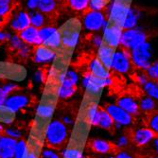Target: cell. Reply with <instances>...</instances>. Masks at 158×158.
Wrapping results in <instances>:
<instances>
[{
  "label": "cell",
  "instance_id": "cell-1",
  "mask_svg": "<svg viewBox=\"0 0 158 158\" xmlns=\"http://www.w3.org/2000/svg\"><path fill=\"white\" fill-rule=\"evenodd\" d=\"M46 139L50 148H61L68 139V126L62 120H52L48 126Z\"/></svg>",
  "mask_w": 158,
  "mask_h": 158
},
{
  "label": "cell",
  "instance_id": "cell-2",
  "mask_svg": "<svg viewBox=\"0 0 158 158\" xmlns=\"http://www.w3.org/2000/svg\"><path fill=\"white\" fill-rule=\"evenodd\" d=\"M130 52L133 64L137 69L146 71L152 64V48L148 41L130 50Z\"/></svg>",
  "mask_w": 158,
  "mask_h": 158
},
{
  "label": "cell",
  "instance_id": "cell-3",
  "mask_svg": "<svg viewBox=\"0 0 158 158\" xmlns=\"http://www.w3.org/2000/svg\"><path fill=\"white\" fill-rule=\"evenodd\" d=\"M133 66L130 50L118 47L114 52L111 69L118 74H127L132 70Z\"/></svg>",
  "mask_w": 158,
  "mask_h": 158
},
{
  "label": "cell",
  "instance_id": "cell-4",
  "mask_svg": "<svg viewBox=\"0 0 158 158\" xmlns=\"http://www.w3.org/2000/svg\"><path fill=\"white\" fill-rule=\"evenodd\" d=\"M112 78L107 79H100L93 74H91L89 71L83 74L81 78V85L85 89V91L90 95H98L102 92V90L106 87V86H110L113 84Z\"/></svg>",
  "mask_w": 158,
  "mask_h": 158
},
{
  "label": "cell",
  "instance_id": "cell-5",
  "mask_svg": "<svg viewBox=\"0 0 158 158\" xmlns=\"http://www.w3.org/2000/svg\"><path fill=\"white\" fill-rule=\"evenodd\" d=\"M148 40V35L145 31L139 28H131V30H125L122 32L120 45L119 47L126 48L128 50H132L143 43Z\"/></svg>",
  "mask_w": 158,
  "mask_h": 158
},
{
  "label": "cell",
  "instance_id": "cell-6",
  "mask_svg": "<svg viewBox=\"0 0 158 158\" xmlns=\"http://www.w3.org/2000/svg\"><path fill=\"white\" fill-rule=\"evenodd\" d=\"M106 20V14L104 11L88 9L84 12L82 25L85 31L90 32H98L102 30L103 25H105Z\"/></svg>",
  "mask_w": 158,
  "mask_h": 158
},
{
  "label": "cell",
  "instance_id": "cell-7",
  "mask_svg": "<svg viewBox=\"0 0 158 158\" xmlns=\"http://www.w3.org/2000/svg\"><path fill=\"white\" fill-rule=\"evenodd\" d=\"M130 3H127L125 1H122V0H113L109 8L107 21L118 25L123 28V24L129 10H130Z\"/></svg>",
  "mask_w": 158,
  "mask_h": 158
},
{
  "label": "cell",
  "instance_id": "cell-8",
  "mask_svg": "<svg viewBox=\"0 0 158 158\" xmlns=\"http://www.w3.org/2000/svg\"><path fill=\"white\" fill-rule=\"evenodd\" d=\"M111 116L114 122L121 125L123 128H129L135 123V117L129 114L117 103H108L103 107Z\"/></svg>",
  "mask_w": 158,
  "mask_h": 158
},
{
  "label": "cell",
  "instance_id": "cell-9",
  "mask_svg": "<svg viewBox=\"0 0 158 158\" xmlns=\"http://www.w3.org/2000/svg\"><path fill=\"white\" fill-rule=\"evenodd\" d=\"M130 136L132 143L135 146L138 148H145L151 145V143L156 137V135L146 125L138 126L133 129Z\"/></svg>",
  "mask_w": 158,
  "mask_h": 158
},
{
  "label": "cell",
  "instance_id": "cell-10",
  "mask_svg": "<svg viewBox=\"0 0 158 158\" xmlns=\"http://www.w3.org/2000/svg\"><path fill=\"white\" fill-rule=\"evenodd\" d=\"M104 26L105 27H104L103 37H102L103 43L111 46L114 48H118L120 45V39L123 32L122 27L108 22L107 20Z\"/></svg>",
  "mask_w": 158,
  "mask_h": 158
},
{
  "label": "cell",
  "instance_id": "cell-11",
  "mask_svg": "<svg viewBox=\"0 0 158 158\" xmlns=\"http://www.w3.org/2000/svg\"><path fill=\"white\" fill-rule=\"evenodd\" d=\"M62 33V44L67 48H73L77 45L80 37V27L76 22H70L61 31Z\"/></svg>",
  "mask_w": 158,
  "mask_h": 158
},
{
  "label": "cell",
  "instance_id": "cell-12",
  "mask_svg": "<svg viewBox=\"0 0 158 158\" xmlns=\"http://www.w3.org/2000/svg\"><path fill=\"white\" fill-rule=\"evenodd\" d=\"M31 26V17L27 11L21 10L14 13V15L10 21V28L15 32H20L26 27Z\"/></svg>",
  "mask_w": 158,
  "mask_h": 158
},
{
  "label": "cell",
  "instance_id": "cell-13",
  "mask_svg": "<svg viewBox=\"0 0 158 158\" xmlns=\"http://www.w3.org/2000/svg\"><path fill=\"white\" fill-rule=\"evenodd\" d=\"M91 150L99 155H110L113 152H117V148L114 147V143L102 139V138H94L90 141Z\"/></svg>",
  "mask_w": 158,
  "mask_h": 158
},
{
  "label": "cell",
  "instance_id": "cell-14",
  "mask_svg": "<svg viewBox=\"0 0 158 158\" xmlns=\"http://www.w3.org/2000/svg\"><path fill=\"white\" fill-rule=\"evenodd\" d=\"M17 34L21 38V40L27 46L37 47L42 45V40L39 35V28L31 25L26 27L25 30L21 31L20 32H18Z\"/></svg>",
  "mask_w": 158,
  "mask_h": 158
},
{
  "label": "cell",
  "instance_id": "cell-15",
  "mask_svg": "<svg viewBox=\"0 0 158 158\" xmlns=\"http://www.w3.org/2000/svg\"><path fill=\"white\" fill-rule=\"evenodd\" d=\"M119 107H121L123 110L128 112L129 114H131L133 117H136L139 114L140 110H139V104L138 100L130 96V95H124L120 96L116 102Z\"/></svg>",
  "mask_w": 158,
  "mask_h": 158
},
{
  "label": "cell",
  "instance_id": "cell-16",
  "mask_svg": "<svg viewBox=\"0 0 158 158\" xmlns=\"http://www.w3.org/2000/svg\"><path fill=\"white\" fill-rule=\"evenodd\" d=\"M33 60L37 64H48L55 58V50L44 45L35 47L33 50Z\"/></svg>",
  "mask_w": 158,
  "mask_h": 158
},
{
  "label": "cell",
  "instance_id": "cell-17",
  "mask_svg": "<svg viewBox=\"0 0 158 158\" xmlns=\"http://www.w3.org/2000/svg\"><path fill=\"white\" fill-rule=\"evenodd\" d=\"M16 139L8 135H0V158H13Z\"/></svg>",
  "mask_w": 158,
  "mask_h": 158
},
{
  "label": "cell",
  "instance_id": "cell-18",
  "mask_svg": "<svg viewBox=\"0 0 158 158\" xmlns=\"http://www.w3.org/2000/svg\"><path fill=\"white\" fill-rule=\"evenodd\" d=\"M30 103V98L25 95H10L7 98L4 106L10 112H16Z\"/></svg>",
  "mask_w": 158,
  "mask_h": 158
},
{
  "label": "cell",
  "instance_id": "cell-19",
  "mask_svg": "<svg viewBox=\"0 0 158 158\" xmlns=\"http://www.w3.org/2000/svg\"><path fill=\"white\" fill-rule=\"evenodd\" d=\"M116 49L117 48H112L111 46L105 44V43H102V45L98 48V59L108 69H111V65Z\"/></svg>",
  "mask_w": 158,
  "mask_h": 158
},
{
  "label": "cell",
  "instance_id": "cell-20",
  "mask_svg": "<svg viewBox=\"0 0 158 158\" xmlns=\"http://www.w3.org/2000/svg\"><path fill=\"white\" fill-rule=\"evenodd\" d=\"M89 72L94 76L100 79H107L111 77L110 69H108L102 62H100L98 57L94 58L89 64Z\"/></svg>",
  "mask_w": 158,
  "mask_h": 158
},
{
  "label": "cell",
  "instance_id": "cell-21",
  "mask_svg": "<svg viewBox=\"0 0 158 158\" xmlns=\"http://www.w3.org/2000/svg\"><path fill=\"white\" fill-rule=\"evenodd\" d=\"M138 104H139L140 112L144 113V114H150L158 110V102H156L155 99H153L152 98H151L147 95L142 96L139 98Z\"/></svg>",
  "mask_w": 158,
  "mask_h": 158
},
{
  "label": "cell",
  "instance_id": "cell-22",
  "mask_svg": "<svg viewBox=\"0 0 158 158\" xmlns=\"http://www.w3.org/2000/svg\"><path fill=\"white\" fill-rule=\"evenodd\" d=\"M114 122L110 114L103 107H99L98 118V126L104 131H112L114 130Z\"/></svg>",
  "mask_w": 158,
  "mask_h": 158
},
{
  "label": "cell",
  "instance_id": "cell-23",
  "mask_svg": "<svg viewBox=\"0 0 158 158\" xmlns=\"http://www.w3.org/2000/svg\"><path fill=\"white\" fill-rule=\"evenodd\" d=\"M77 91V84L71 82L65 78H62V85L58 91V97L61 99H67L72 97Z\"/></svg>",
  "mask_w": 158,
  "mask_h": 158
},
{
  "label": "cell",
  "instance_id": "cell-24",
  "mask_svg": "<svg viewBox=\"0 0 158 158\" xmlns=\"http://www.w3.org/2000/svg\"><path fill=\"white\" fill-rule=\"evenodd\" d=\"M42 45H44L51 49H57L61 47L62 44V33L60 31L56 30L47 40L44 41V43H43Z\"/></svg>",
  "mask_w": 158,
  "mask_h": 158
},
{
  "label": "cell",
  "instance_id": "cell-25",
  "mask_svg": "<svg viewBox=\"0 0 158 158\" xmlns=\"http://www.w3.org/2000/svg\"><path fill=\"white\" fill-rule=\"evenodd\" d=\"M139 17V13L138 10L135 8H130V10H129L127 17L125 19V22L123 24V31L125 30H131V28H134L137 23Z\"/></svg>",
  "mask_w": 158,
  "mask_h": 158
},
{
  "label": "cell",
  "instance_id": "cell-26",
  "mask_svg": "<svg viewBox=\"0 0 158 158\" xmlns=\"http://www.w3.org/2000/svg\"><path fill=\"white\" fill-rule=\"evenodd\" d=\"M142 87L145 95L152 98L156 102H158V81L149 80Z\"/></svg>",
  "mask_w": 158,
  "mask_h": 158
},
{
  "label": "cell",
  "instance_id": "cell-27",
  "mask_svg": "<svg viewBox=\"0 0 158 158\" xmlns=\"http://www.w3.org/2000/svg\"><path fill=\"white\" fill-rule=\"evenodd\" d=\"M31 17V25L37 27L41 28L43 27H45L46 22H47V14L43 13L39 10L33 11L31 14H30Z\"/></svg>",
  "mask_w": 158,
  "mask_h": 158
},
{
  "label": "cell",
  "instance_id": "cell-28",
  "mask_svg": "<svg viewBox=\"0 0 158 158\" xmlns=\"http://www.w3.org/2000/svg\"><path fill=\"white\" fill-rule=\"evenodd\" d=\"M70 9L79 12H85L89 9L90 0H66Z\"/></svg>",
  "mask_w": 158,
  "mask_h": 158
},
{
  "label": "cell",
  "instance_id": "cell-29",
  "mask_svg": "<svg viewBox=\"0 0 158 158\" xmlns=\"http://www.w3.org/2000/svg\"><path fill=\"white\" fill-rule=\"evenodd\" d=\"M131 143H132V140H131L130 134L127 135L123 133V134H119L117 136L116 140L114 142V145L117 148V150H126L130 146Z\"/></svg>",
  "mask_w": 158,
  "mask_h": 158
},
{
  "label": "cell",
  "instance_id": "cell-30",
  "mask_svg": "<svg viewBox=\"0 0 158 158\" xmlns=\"http://www.w3.org/2000/svg\"><path fill=\"white\" fill-rule=\"evenodd\" d=\"M37 9L43 13L49 14L57 9V2L56 0H40Z\"/></svg>",
  "mask_w": 158,
  "mask_h": 158
},
{
  "label": "cell",
  "instance_id": "cell-31",
  "mask_svg": "<svg viewBox=\"0 0 158 158\" xmlns=\"http://www.w3.org/2000/svg\"><path fill=\"white\" fill-rule=\"evenodd\" d=\"M98 112H99V106L93 103L90 104L86 111V117H87L88 121L93 126H98Z\"/></svg>",
  "mask_w": 158,
  "mask_h": 158
},
{
  "label": "cell",
  "instance_id": "cell-32",
  "mask_svg": "<svg viewBox=\"0 0 158 158\" xmlns=\"http://www.w3.org/2000/svg\"><path fill=\"white\" fill-rule=\"evenodd\" d=\"M54 114V106L51 104H41L37 108V114L43 118H49Z\"/></svg>",
  "mask_w": 158,
  "mask_h": 158
},
{
  "label": "cell",
  "instance_id": "cell-33",
  "mask_svg": "<svg viewBox=\"0 0 158 158\" xmlns=\"http://www.w3.org/2000/svg\"><path fill=\"white\" fill-rule=\"evenodd\" d=\"M147 126L156 135H158V110L149 114V118L147 119Z\"/></svg>",
  "mask_w": 158,
  "mask_h": 158
},
{
  "label": "cell",
  "instance_id": "cell-34",
  "mask_svg": "<svg viewBox=\"0 0 158 158\" xmlns=\"http://www.w3.org/2000/svg\"><path fill=\"white\" fill-rule=\"evenodd\" d=\"M63 158H83V153L78 148L70 147L64 150Z\"/></svg>",
  "mask_w": 158,
  "mask_h": 158
},
{
  "label": "cell",
  "instance_id": "cell-35",
  "mask_svg": "<svg viewBox=\"0 0 158 158\" xmlns=\"http://www.w3.org/2000/svg\"><path fill=\"white\" fill-rule=\"evenodd\" d=\"M27 153V149L26 142L24 140H19L16 143L15 151H14V157L13 158H25Z\"/></svg>",
  "mask_w": 158,
  "mask_h": 158
},
{
  "label": "cell",
  "instance_id": "cell-36",
  "mask_svg": "<svg viewBox=\"0 0 158 158\" xmlns=\"http://www.w3.org/2000/svg\"><path fill=\"white\" fill-rule=\"evenodd\" d=\"M110 0H90L89 3V9L93 10H100L103 11Z\"/></svg>",
  "mask_w": 158,
  "mask_h": 158
},
{
  "label": "cell",
  "instance_id": "cell-37",
  "mask_svg": "<svg viewBox=\"0 0 158 158\" xmlns=\"http://www.w3.org/2000/svg\"><path fill=\"white\" fill-rule=\"evenodd\" d=\"M57 30L56 27H51V26H45L41 28H39V35L42 40V44L44 43L45 40H47L55 31Z\"/></svg>",
  "mask_w": 158,
  "mask_h": 158
},
{
  "label": "cell",
  "instance_id": "cell-38",
  "mask_svg": "<svg viewBox=\"0 0 158 158\" xmlns=\"http://www.w3.org/2000/svg\"><path fill=\"white\" fill-rule=\"evenodd\" d=\"M146 73L149 76L150 80L158 81V61L152 63L150 67L146 70Z\"/></svg>",
  "mask_w": 158,
  "mask_h": 158
},
{
  "label": "cell",
  "instance_id": "cell-39",
  "mask_svg": "<svg viewBox=\"0 0 158 158\" xmlns=\"http://www.w3.org/2000/svg\"><path fill=\"white\" fill-rule=\"evenodd\" d=\"M149 80H150V78L147 75L146 71L141 70V69H137V72L135 74V81H137V83L139 85L143 86Z\"/></svg>",
  "mask_w": 158,
  "mask_h": 158
},
{
  "label": "cell",
  "instance_id": "cell-40",
  "mask_svg": "<svg viewBox=\"0 0 158 158\" xmlns=\"http://www.w3.org/2000/svg\"><path fill=\"white\" fill-rule=\"evenodd\" d=\"M17 84L15 83H5L4 85H2L1 87H0V91H1L3 94H5L7 97L10 96L14 91L17 89Z\"/></svg>",
  "mask_w": 158,
  "mask_h": 158
},
{
  "label": "cell",
  "instance_id": "cell-41",
  "mask_svg": "<svg viewBox=\"0 0 158 158\" xmlns=\"http://www.w3.org/2000/svg\"><path fill=\"white\" fill-rule=\"evenodd\" d=\"M41 158H62L61 155L57 152L53 148L45 149L41 153Z\"/></svg>",
  "mask_w": 158,
  "mask_h": 158
},
{
  "label": "cell",
  "instance_id": "cell-42",
  "mask_svg": "<svg viewBox=\"0 0 158 158\" xmlns=\"http://www.w3.org/2000/svg\"><path fill=\"white\" fill-rule=\"evenodd\" d=\"M114 155L116 158H137L134 153L127 150H117Z\"/></svg>",
  "mask_w": 158,
  "mask_h": 158
},
{
  "label": "cell",
  "instance_id": "cell-43",
  "mask_svg": "<svg viewBox=\"0 0 158 158\" xmlns=\"http://www.w3.org/2000/svg\"><path fill=\"white\" fill-rule=\"evenodd\" d=\"M63 77L65 78L66 80L70 81L71 82L75 83V84H78V82H79V75L77 74V72H75L74 70H71V69L68 70Z\"/></svg>",
  "mask_w": 158,
  "mask_h": 158
},
{
  "label": "cell",
  "instance_id": "cell-44",
  "mask_svg": "<svg viewBox=\"0 0 158 158\" xmlns=\"http://www.w3.org/2000/svg\"><path fill=\"white\" fill-rule=\"evenodd\" d=\"M4 133L6 134V135L11 137V138H20L22 135V133L18 130L16 128H8L6 130H4Z\"/></svg>",
  "mask_w": 158,
  "mask_h": 158
},
{
  "label": "cell",
  "instance_id": "cell-45",
  "mask_svg": "<svg viewBox=\"0 0 158 158\" xmlns=\"http://www.w3.org/2000/svg\"><path fill=\"white\" fill-rule=\"evenodd\" d=\"M39 2H40V0H27V6L28 9H31V10H35V9H37Z\"/></svg>",
  "mask_w": 158,
  "mask_h": 158
},
{
  "label": "cell",
  "instance_id": "cell-46",
  "mask_svg": "<svg viewBox=\"0 0 158 158\" xmlns=\"http://www.w3.org/2000/svg\"><path fill=\"white\" fill-rule=\"evenodd\" d=\"M10 37V35L8 32L0 30V45H1L2 43L6 42V41H9Z\"/></svg>",
  "mask_w": 158,
  "mask_h": 158
},
{
  "label": "cell",
  "instance_id": "cell-47",
  "mask_svg": "<svg viewBox=\"0 0 158 158\" xmlns=\"http://www.w3.org/2000/svg\"><path fill=\"white\" fill-rule=\"evenodd\" d=\"M151 149L153 152V155H158V139L156 137L151 143Z\"/></svg>",
  "mask_w": 158,
  "mask_h": 158
},
{
  "label": "cell",
  "instance_id": "cell-48",
  "mask_svg": "<svg viewBox=\"0 0 158 158\" xmlns=\"http://www.w3.org/2000/svg\"><path fill=\"white\" fill-rule=\"evenodd\" d=\"M62 121L66 125V126H69V125H72L74 123V120L73 118H71L69 116H64L62 119Z\"/></svg>",
  "mask_w": 158,
  "mask_h": 158
},
{
  "label": "cell",
  "instance_id": "cell-49",
  "mask_svg": "<svg viewBox=\"0 0 158 158\" xmlns=\"http://www.w3.org/2000/svg\"><path fill=\"white\" fill-rule=\"evenodd\" d=\"M25 158H37L36 154L32 152H27V155L25 156Z\"/></svg>",
  "mask_w": 158,
  "mask_h": 158
},
{
  "label": "cell",
  "instance_id": "cell-50",
  "mask_svg": "<svg viewBox=\"0 0 158 158\" xmlns=\"http://www.w3.org/2000/svg\"><path fill=\"white\" fill-rule=\"evenodd\" d=\"M2 132H4V129H3V126H2V124L0 123V134H1Z\"/></svg>",
  "mask_w": 158,
  "mask_h": 158
},
{
  "label": "cell",
  "instance_id": "cell-51",
  "mask_svg": "<svg viewBox=\"0 0 158 158\" xmlns=\"http://www.w3.org/2000/svg\"><path fill=\"white\" fill-rule=\"evenodd\" d=\"M4 22V17H2V16H0V26L2 25V23Z\"/></svg>",
  "mask_w": 158,
  "mask_h": 158
},
{
  "label": "cell",
  "instance_id": "cell-52",
  "mask_svg": "<svg viewBox=\"0 0 158 158\" xmlns=\"http://www.w3.org/2000/svg\"><path fill=\"white\" fill-rule=\"evenodd\" d=\"M105 158H116V157H114V155H113V154H110V155H106Z\"/></svg>",
  "mask_w": 158,
  "mask_h": 158
},
{
  "label": "cell",
  "instance_id": "cell-53",
  "mask_svg": "<svg viewBox=\"0 0 158 158\" xmlns=\"http://www.w3.org/2000/svg\"><path fill=\"white\" fill-rule=\"evenodd\" d=\"M122 1H125L127 3H131V0H122Z\"/></svg>",
  "mask_w": 158,
  "mask_h": 158
},
{
  "label": "cell",
  "instance_id": "cell-54",
  "mask_svg": "<svg viewBox=\"0 0 158 158\" xmlns=\"http://www.w3.org/2000/svg\"><path fill=\"white\" fill-rule=\"evenodd\" d=\"M150 158H158V155H153V156H152Z\"/></svg>",
  "mask_w": 158,
  "mask_h": 158
},
{
  "label": "cell",
  "instance_id": "cell-55",
  "mask_svg": "<svg viewBox=\"0 0 158 158\" xmlns=\"http://www.w3.org/2000/svg\"><path fill=\"white\" fill-rule=\"evenodd\" d=\"M156 138H157V139H158V135H156Z\"/></svg>",
  "mask_w": 158,
  "mask_h": 158
}]
</instances>
